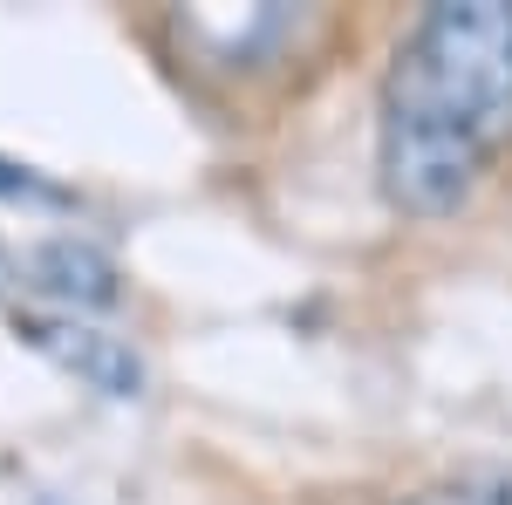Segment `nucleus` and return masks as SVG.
<instances>
[{
	"instance_id": "nucleus-4",
	"label": "nucleus",
	"mask_w": 512,
	"mask_h": 505,
	"mask_svg": "<svg viewBox=\"0 0 512 505\" xmlns=\"http://www.w3.org/2000/svg\"><path fill=\"white\" fill-rule=\"evenodd\" d=\"M0 198L7 205H69L55 178H41L35 164H14V157H0Z\"/></svg>"
},
{
	"instance_id": "nucleus-5",
	"label": "nucleus",
	"mask_w": 512,
	"mask_h": 505,
	"mask_svg": "<svg viewBox=\"0 0 512 505\" xmlns=\"http://www.w3.org/2000/svg\"><path fill=\"white\" fill-rule=\"evenodd\" d=\"M403 505H512V499L506 492H485V485H431V492H417Z\"/></svg>"
},
{
	"instance_id": "nucleus-3",
	"label": "nucleus",
	"mask_w": 512,
	"mask_h": 505,
	"mask_svg": "<svg viewBox=\"0 0 512 505\" xmlns=\"http://www.w3.org/2000/svg\"><path fill=\"white\" fill-rule=\"evenodd\" d=\"M21 273H28V287H35L41 301H55V314L117 308V294H123L110 253L89 246V239H41L35 253L21 260Z\"/></svg>"
},
{
	"instance_id": "nucleus-2",
	"label": "nucleus",
	"mask_w": 512,
	"mask_h": 505,
	"mask_svg": "<svg viewBox=\"0 0 512 505\" xmlns=\"http://www.w3.org/2000/svg\"><path fill=\"white\" fill-rule=\"evenodd\" d=\"M14 335L35 355H48L62 376H76L82 389H96V396H110V403L144 396V362H137V349H130L123 335H110V328L82 321V314L28 308V314H14Z\"/></svg>"
},
{
	"instance_id": "nucleus-1",
	"label": "nucleus",
	"mask_w": 512,
	"mask_h": 505,
	"mask_svg": "<svg viewBox=\"0 0 512 505\" xmlns=\"http://www.w3.org/2000/svg\"><path fill=\"white\" fill-rule=\"evenodd\" d=\"M512 151V7L444 0L396 41L383 76V192L444 219Z\"/></svg>"
},
{
	"instance_id": "nucleus-6",
	"label": "nucleus",
	"mask_w": 512,
	"mask_h": 505,
	"mask_svg": "<svg viewBox=\"0 0 512 505\" xmlns=\"http://www.w3.org/2000/svg\"><path fill=\"white\" fill-rule=\"evenodd\" d=\"M35 505H76V499H55V492H48V499H35Z\"/></svg>"
}]
</instances>
